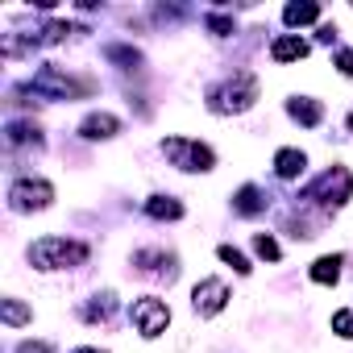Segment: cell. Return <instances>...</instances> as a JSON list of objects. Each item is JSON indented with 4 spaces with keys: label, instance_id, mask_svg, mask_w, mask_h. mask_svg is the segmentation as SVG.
I'll use <instances>...</instances> for the list:
<instances>
[{
    "label": "cell",
    "instance_id": "9",
    "mask_svg": "<svg viewBox=\"0 0 353 353\" xmlns=\"http://www.w3.org/2000/svg\"><path fill=\"white\" fill-rule=\"evenodd\" d=\"M133 266L145 279H162V283L179 279V254H170V250H137L133 254Z\"/></svg>",
    "mask_w": 353,
    "mask_h": 353
},
{
    "label": "cell",
    "instance_id": "19",
    "mask_svg": "<svg viewBox=\"0 0 353 353\" xmlns=\"http://www.w3.org/2000/svg\"><path fill=\"white\" fill-rule=\"evenodd\" d=\"M104 59L117 63L121 71H141V63H145L141 50H137L133 42H108V46H104Z\"/></svg>",
    "mask_w": 353,
    "mask_h": 353
},
{
    "label": "cell",
    "instance_id": "24",
    "mask_svg": "<svg viewBox=\"0 0 353 353\" xmlns=\"http://www.w3.org/2000/svg\"><path fill=\"white\" fill-rule=\"evenodd\" d=\"M204 26L212 30V38H229V34H237V21H233V17H221V13H208Z\"/></svg>",
    "mask_w": 353,
    "mask_h": 353
},
{
    "label": "cell",
    "instance_id": "29",
    "mask_svg": "<svg viewBox=\"0 0 353 353\" xmlns=\"http://www.w3.org/2000/svg\"><path fill=\"white\" fill-rule=\"evenodd\" d=\"M71 353H108V349H96V345H79V349H71Z\"/></svg>",
    "mask_w": 353,
    "mask_h": 353
},
{
    "label": "cell",
    "instance_id": "22",
    "mask_svg": "<svg viewBox=\"0 0 353 353\" xmlns=\"http://www.w3.org/2000/svg\"><path fill=\"white\" fill-rule=\"evenodd\" d=\"M216 258H221L225 266H233L237 274H250V270H254V266H250V258H245L237 245H229V241H225V245H216Z\"/></svg>",
    "mask_w": 353,
    "mask_h": 353
},
{
    "label": "cell",
    "instance_id": "15",
    "mask_svg": "<svg viewBox=\"0 0 353 353\" xmlns=\"http://www.w3.org/2000/svg\"><path fill=\"white\" fill-rule=\"evenodd\" d=\"M303 170H307V154H303V150H295V145H283V150L274 154V174H279L283 183L299 179Z\"/></svg>",
    "mask_w": 353,
    "mask_h": 353
},
{
    "label": "cell",
    "instance_id": "5",
    "mask_svg": "<svg viewBox=\"0 0 353 353\" xmlns=\"http://www.w3.org/2000/svg\"><path fill=\"white\" fill-rule=\"evenodd\" d=\"M162 154L174 170H183V174H208L216 166V150L200 137H166L162 141Z\"/></svg>",
    "mask_w": 353,
    "mask_h": 353
},
{
    "label": "cell",
    "instance_id": "16",
    "mask_svg": "<svg viewBox=\"0 0 353 353\" xmlns=\"http://www.w3.org/2000/svg\"><path fill=\"white\" fill-rule=\"evenodd\" d=\"M112 312H117V295L112 291H100L88 303H79V320H88V324H104V320H112Z\"/></svg>",
    "mask_w": 353,
    "mask_h": 353
},
{
    "label": "cell",
    "instance_id": "1",
    "mask_svg": "<svg viewBox=\"0 0 353 353\" xmlns=\"http://www.w3.org/2000/svg\"><path fill=\"white\" fill-rule=\"evenodd\" d=\"M21 92H30V96H38V100H83V96L96 92V79H88V75H71V71L46 63V67L34 71V79H30Z\"/></svg>",
    "mask_w": 353,
    "mask_h": 353
},
{
    "label": "cell",
    "instance_id": "14",
    "mask_svg": "<svg viewBox=\"0 0 353 353\" xmlns=\"http://www.w3.org/2000/svg\"><path fill=\"white\" fill-rule=\"evenodd\" d=\"M307 38H299V34H279L274 42H270V59L274 63H299V59H307Z\"/></svg>",
    "mask_w": 353,
    "mask_h": 353
},
{
    "label": "cell",
    "instance_id": "2",
    "mask_svg": "<svg viewBox=\"0 0 353 353\" xmlns=\"http://www.w3.org/2000/svg\"><path fill=\"white\" fill-rule=\"evenodd\" d=\"M258 75L254 71H233L229 79H221L216 88H208V112L216 117H237V112H250L258 104Z\"/></svg>",
    "mask_w": 353,
    "mask_h": 353
},
{
    "label": "cell",
    "instance_id": "11",
    "mask_svg": "<svg viewBox=\"0 0 353 353\" xmlns=\"http://www.w3.org/2000/svg\"><path fill=\"white\" fill-rule=\"evenodd\" d=\"M5 145L9 150H42L46 137H42V129L34 121H9L5 125Z\"/></svg>",
    "mask_w": 353,
    "mask_h": 353
},
{
    "label": "cell",
    "instance_id": "26",
    "mask_svg": "<svg viewBox=\"0 0 353 353\" xmlns=\"http://www.w3.org/2000/svg\"><path fill=\"white\" fill-rule=\"evenodd\" d=\"M332 63H336V71H341L345 79H353V50H345V46H336V54H332Z\"/></svg>",
    "mask_w": 353,
    "mask_h": 353
},
{
    "label": "cell",
    "instance_id": "10",
    "mask_svg": "<svg viewBox=\"0 0 353 353\" xmlns=\"http://www.w3.org/2000/svg\"><path fill=\"white\" fill-rule=\"evenodd\" d=\"M121 133V117H112V112H88L83 121H79V137L83 141H112Z\"/></svg>",
    "mask_w": 353,
    "mask_h": 353
},
{
    "label": "cell",
    "instance_id": "27",
    "mask_svg": "<svg viewBox=\"0 0 353 353\" xmlns=\"http://www.w3.org/2000/svg\"><path fill=\"white\" fill-rule=\"evenodd\" d=\"M13 353H54V345L50 341H21Z\"/></svg>",
    "mask_w": 353,
    "mask_h": 353
},
{
    "label": "cell",
    "instance_id": "3",
    "mask_svg": "<svg viewBox=\"0 0 353 353\" xmlns=\"http://www.w3.org/2000/svg\"><path fill=\"white\" fill-rule=\"evenodd\" d=\"M92 258L88 241H71V237H38L30 245V266L34 270H75Z\"/></svg>",
    "mask_w": 353,
    "mask_h": 353
},
{
    "label": "cell",
    "instance_id": "23",
    "mask_svg": "<svg viewBox=\"0 0 353 353\" xmlns=\"http://www.w3.org/2000/svg\"><path fill=\"white\" fill-rule=\"evenodd\" d=\"M254 254H258L262 262H279V258H283V250H279V241H274L270 233H258V237H254Z\"/></svg>",
    "mask_w": 353,
    "mask_h": 353
},
{
    "label": "cell",
    "instance_id": "12",
    "mask_svg": "<svg viewBox=\"0 0 353 353\" xmlns=\"http://www.w3.org/2000/svg\"><path fill=\"white\" fill-rule=\"evenodd\" d=\"M266 192L258 188V183H241L237 192H233V212L237 216H245V221H254V216H262L266 212Z\"/></svg>",
    "mask_w": 353,
    "mask_h": 353
},
{
    "label": "cell",
    "instance_id": "28",
    "mask_svg": "<svg viewBox=\"0 0 353 353\" xmlns=\"http://www.w3.org/2000/svg\"><path fill=\"white\" fill-rule=\"evenodd\" d=\"M316 38H320V42H328V46H332V42H336V26H320V30H316Z\"/></svg>",
    "mask_w": 353,
    "mask_h": 353
},
{
    "label": "cell",
    "instance_id": "17",
    "mask_svg": "<svg viewBox=\"0 0 353 353\" xmlns=\"http://www.w3.org/2000/svg\"><path fill=\"white\" fill-rule=\"evenodd\" d=\"M320 21V5L316 0H295V5L283 9V26L287 30H303V26H316Z\"/></svg>",
    "mask_w": 353,
    "mask_h": 353
},
{
    "label": "cell",
    "instance_id": "30",
    "mask_svg": "<svg viewBox=\"0 0 353 353\" xmlns=\"http://www.w3.org/2000/svg\"><path fill=\"white\" fill-rule=\"evenodd\" d=\"M345 125H349V133H353V112H349V117H345Z\"/></svg>",
    "mask_w": 353,
    "mask_h": 353
},
{
    "label": "cell",
    "instance_id": "8",
    "mask_svg": "<svg viewBox=\"0 0 353 353\" xmlns=\"http://www.w3.org/2000/svg\"><path fill=\"white\" fill-rule=\"evenodd\" d=\"M229 299H233V291H229V283L225 279H200L196 287H192V307H196V316H221L225 307H229Z\"/></svg>",
    "mask_w": 353,
    "mask_h": 353
},
{
    "label": "cell",
    "instance_id": "4",
    "mask_svg": "<svg viewBox=\"0 0 353 353\" xmlns=\"http://www.w3.org/2000/svg\"><path fill=\"white\" fill-rule=\"evenodd\" d=\"M303 200L307 204H316V208H324V212H336V208H345L349 200H353V174H349V166H328L324 174H316V179L303 188Z\"/></svg>",
    "mask_w": 353,
    "mask_h": 353
},
{
    "label": "cell",
    "instance_id": "25",
    "mask_svg": "<svg viewBox=\"0 0 353 353\" xmlns=\"http://www.w3.org/2000/svg\"><path fill=\"white\" fill-rule=\"evenodd\" d=\"M332 332H336V336H345V341H353V307L332 312Z\"/></svg>",
    "mask_w": 353,
    "mask_h": 353
},
{
    "label": "cell",
    "instance_id": "21",
    "mask_svg": "<svg viewBox=\"0 0 353 353\" xmlns=\"http://www.w3.org/2000/svg\"><path fill=\"white\" fill-rule=\"evenodd\" d=\"M30 320H34V307H30V303H21V299H13V295L0 299V324H5V328H21V324H30Z\"/></svg>",
    "mask_w": 353,
    "mask_h": 353
},
{
    "label": "cell",
    "instance_id": "6",
    "mask_svg": "<svg viewBox=\"0 0 353 353\" xmlns=\"http://www.w3.org/2000/svg\"><path fill=\"white\" fill-rule=\"evenodd\" d=\"M54 204V183L42 179V174H17L9 183V208L13 212H46Z\"/></svg>",
    "mask_w": 353,
    "mask_h": 353
},
{
    "label": "cell",
    "instance_id": "13",
    "mask_svg": "<svg viewBox=\"0 0 353 353\" xmlns=\"http://www.w3.org/2000/svg\"><path fill=\"white\" fill-rule=\"evenodd\" d=\"M287 117H291L295 125H303V129H316V125L324 121V104L312 100V96H291V100H287Z\"/></svg>",
    "mask_w": 353,
    "mask_h": 353
},
{
    "label": "cell",
    "instance_id": "7",
    "mask_svg": "<svg viewBox=\"0 0 353 353\" xmlns=\"http://www.w3.org/2000/svg\"><path fill=\"white\" fill-rule=\"evenodd\" d=\"M129 320H133V328H137L145 341H154V336L166 332V324H170V307H166V299H158V295H141V299H133Z\"/></svg>",
    "mask_w": 353,
    "mask_h": 353
},
{
    "label": "cell",
    "instance_id": "20",
    "mask_svg": "<svg viewBox=\"0 0 353 353\" xmlns=\"http://www.w3.org/2000/svg\"><path fill=\"white\" fill-rule=\"evenodd\" d=\"M341 266H345V254H324V258H316L312 262V283H320V287H332L336 279H341Z\"/></svg>",
    "mask_w": 353,
    "mask_h": 353
},
{
    "label": "cell",
    "instance_id": "18",
    "mask_svg": "<svg viewBox=\"0 0 353 353\" xmlns=\"http://www.w3.org/2000/svg\"><path fill=\"white\" fill-rule=\"evenodd\" d=\"M141 212L150 221H183V200H174V196H150L141 204Z\"/></svg>",
    "mask_w": 353,
    "mask_h": 353
}]
</instances>
